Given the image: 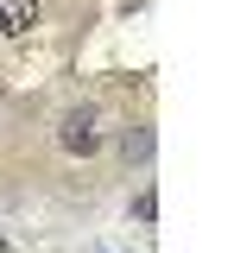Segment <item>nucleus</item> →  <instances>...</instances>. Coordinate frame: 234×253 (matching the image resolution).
I'll use <instances>...</instances> for the list:
<instances>
[{
	"label": "nucleus",
	"instance_id": "4",
	"mask_svg": "<svg viewBox=\"0 0 234 253\" xmlns=\"http://www.w3.org/2000/svg\"><path fill=\"white\" fill-rule=\"evenodd\" d=\"M133 215H139V221L158 215V190H139V196H133Z\"/></svg>",
	"mask_w": 234,
	"mask_h": 253
},
{
	"label": "nucleus",
	"instance_id": "2",
	"mask_svg": "<svg viewBox=\"0 0 234 253\" xmlns=\"http://www.w3.org/2000/svg\"><path fill=\"white\" fill-rule=\"evenodd\" d=\"M38 26V0H0V38H26Z\"/></svg>",
	"mask_w": 234,
	"mask_h": 253
},
{
	"label": "nucleus",
	"instance_id": "1",
	"mask_svg": "<svg viewBox=\"0 0 234 253\" xmlns=\"http://www.w3.org/2000/svg\"><path fill=\"white\" fill-rule=\"evenodd\" d=\"M57 139H64V152H76V158H89V152H101V126H95V114H64V126H57Z\"/></svg>",
	"mask_w": 234,
	"mask_h": 253
},
{
	"label": "nucleus",
	"instance_id": "3",
	"mask_svg": "<svg viewBox=\"0 0 234 253\" xmlns=\"http://www.w3.org/2000/svg\"><path fill=\"white\" fill-rule=\"evenodd\" d=\"M120 146H127L133 165H146V158H152V126H127V139H120Z\"/></svg>",
	"mask_w": 234,
	"mask_h": 253
}]
</instances>
